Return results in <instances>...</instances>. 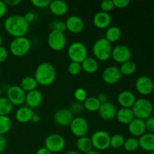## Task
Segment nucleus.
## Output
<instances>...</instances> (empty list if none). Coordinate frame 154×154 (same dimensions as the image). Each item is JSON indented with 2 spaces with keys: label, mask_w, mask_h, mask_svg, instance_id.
<instances>
[{
  "label": "nucleus",
  "mask_w": 154,
  "mask_h": 154,
  "mask_svg": "<svg viewBox=\"0 0 154 154\" xmlns=\"http://www.w3.org/2000/svg\"><path fill=\"white\" fill-rule=\"evenodd\" d=\"M4 29L8 34L15 38L23 37L28 32L29 24L21 15H11L4 21Z\"/></svg>",
  "instance_id": "1"
},
{
  "label": "nucleus",
  "mask_w": 154,
  "mask_h": 154,
  "mask_svg": "<svg viewBox=\"0 0 154 154\" xmlns=\"http://www.w3.org/2000/svg\"><path fill=\"white\" fill-rule=\"evenodd\" d=\"M35 79L38 84L48 87L54 84L57 78V72L51 63L44 62L37 66L35 72Z\"/></svg>",
  "instance_id": "2"
},
{
  "label": "nucleus",
  "mask_w": 154,
  "mask_h": 154,
  "mask_svg": "<svg viewBox=\"0 0 154 154\" xmlns=\"http://www.w3.org/2000/svg\"><path fill=\"white\" fill-rule=\"evenodd\" d=\"M135 118L145 120L150 117L153 113V105L149 99L145 98L136 99L132 107Z\"/></svg>",
  "instance_id": "3"
},
{
  "label": "nucleus",
  "mask_w": 154,
  "mask_h": 154,
  "mask_svg": "<svg viewBox=\"0 0 154 154\" xmlns=\"http://www.w3.org/2000/svg\"><path fill=\"white\" fill-rule=\"evenodd\" d=\"M112 46L108 41L105 38L98 39L93 46V54L96 60L105 62L111 57Z\"/></svg>",
  "instance_id": "4"
},
{
  "label": "nucleus",
  "mask_w": 154,
  "mask_h": 154,
  "mask_svg": "<svg viewBox=\"0 0 154 154\" xmlns=\"http://www.w3.org/2000/svg\"><path fill=\"white\" fill-rule=\"evenodd\" d=\"M31 48V42L28 38H15L11 41L9 46L11 53L16 57H22L26 55Z\"/></svg>",
  "instance_id": "5"
},
{
  "label": "nucleus",
  "mask_w": 154,
  "mask_h": 154,
  "mask_svg": "<svg viewBox=\"0 0 154 154\" xmlns=\"http://www.w3.org/2000/svg\"><path fill=\"white\" fill-rule=\"evenodd\" d=\"M67 54L71 62L81 64L87 57V47L80 42H75L69 45Z\"/></svg>",
  "instance_id": "6"
},
{
  "label": "nucleus",
  "mask_w": 154,
  "mask_h": 154,
  "mask_svg": "<svg viewBox=\"0 0 154 154\" xmlns=\"http://www.w3.org/2000/svg\"><path fill=\"white\" fill-rule=\"evenodd\" d=\"M66 146V141L63 135L57 133H53L48 135L45 141V147L51 153L61 152Z\"/></svg>",
  "instance_id": "7"
},
{
  "label": "nucleus",
  "mask_w": 154,
  "mask_h": 154,
  "mask_svg": "<svg viewBox=\"0 0 154 154\" xmlns=\"http://www.w3.org/2000/svg\"><path fill=\"white\" fill-rule=\"evenodd\" d=\"M47 42L49 48L53 51H63L66 45V37L64 32L51 30L48 35Z\"/></svg>",
  "instance_id": "8"
},
{
  "label": "nucleus",
  "mask_w": 154,
  "mask_h": 154,
  "mask_svg": "<svg viewBox=\"0 0 154 154\" xmlns=\"http://www.w3.org/2000/svg\"><path fill=\"white\" fill-rule=\"evenodd\" d=\"M90 139H91L93 147L97 150H105L111 147L110 146L111 136L106 131H96L92 135Z\"/></svg>",
  "instance_id": "9"
},
{
  "label": "nucleus",
  "mask_w": 154,
  "mask_h": 154,
  "mask_svg": "<svg viewBox=\"0 0 154 154\" xmlns=\"http://www.w3.org/2000/svg\"><path fill=\"white\" fill-rule=\"evenodd\" d=\"M69 126L72 133L78 138L86 136L89 131L88 122L82 117H74Z\"/></svg>",
  "instance_id": "10"
},
{
  "label": "nucleus",
  "mask_w": 154,
  "mask_h": 154,
  "mask_svg": "<svg viewBox=\"0 0 154 154\" xmlns=\"http://www.w3.org/2000/svg\"><path fill=\"white\" fill-rule=\"evenodd\" d=\"M26 94V92L20 86L14 85L8 89L6 97L12 105L19 106L25 102Z\"/></svg>",
  "instance_id": "11"
},
{
  "label": "nucleus",
  "mask_w": 154,
  "mask_h": 154,
  "mask_svg": "<svg viewBox=\"0 0 154 154\" xmlns=\"http://www.w3.org/2000/svg\"><path fill=\"white\" fill-rule=\"evenodd\" d=\"M111 57L116 63L123 64L130 60L132 57V52L126 45H119L112 49Z\"/></svg>",
  "instance_id": "12"
},
{
  "label": "nucleus",
  "mask_w": 154,
  "mask_h": 154,
  "mask_svg": "<svg viewBox=\"0 0 154 154\" xmlns=\"http://www.w3.org/2000/svg\"><path fill=\"white\" fill-rule=\"evenodd\" d=\"M135 89L141 95L148 96L154 90L153 81L145 75L140 76L135 81Z\"/></svg>",
  "instance_id": "13"
},
{
  "label": "nucleus",
  "mask_w": 154,
  "mask_h": 154,
  "mask_svg": "<svg viewBox=\"0 0 154 154\" xmlns=\"http://www.w3.org/2000/svg\"><path fill=\"white\" fill-rule=\"evenodd\" d=\"M122 75L118 67L115 66H109L105 68L102 72V80L108 85L115 84L121 79Z\"/></svg>",
  "instance_id": "14"
},
{
  "label": "nucleus",
  "mask_w": 154,
  "mask_h": 154,
  "mask_svg": "<svg viewBox=\"0 0 154 154\" xmlns=\"http://www.w3.org/2000/svg\"><path fill=\"white\" fill-rule=\"evenodd\" d=\"M73 118V114L68 108H60L54 114V120L55 123L62 127L69 126Z\"/></svg>",
  "instance_id": "15"
},
{
  "label": "nucleus",
  "mask_w": 154,
  "mask_h": 154,
  "mask_svg": "<svg viewBox=\"0 0 154 154\" xmlns=\"http://www.w3.org/2000/svg\"><path fill=\"white\" fill-rule=\"evenodd\" d=\"M66 29L74 34H78L84 30V22L83 19L77 15L69 17L66 22Z\"/></svg>",
  "instance_id": "16"
},
{
  "label": "nucleus",
  "mask_w": 154,
  "mask_h": 154,
  "mask_svg": "<svg viewBox=\"0 0 154 154\" xmlns=\"http://www.w3.org/2000/svg\"><path fill=\"white\" fill-rule=\"evenodd\" d=\"M117 111L116 107L114 104L110 102H106L103 104H101L98 110V114L102 120L109 121L116 117Z\"/></svg>",
  "instance_id": "17"
},
{
  "label": "nucleus",
  "mask_w": 154,
  "mask_h": 154,
  "mask_svg": "<svg viewBox=\"0 0 154 154\" xmlns=\"http://www.w3.org/2000/svg\"><path fill=\"white\" fill-rule=\"evenodd\" d=\"M95 26L100 29H107L111 23V17L108 13L103 11H99L94 15L93 19Z\"/></svg>",
  "instance_id": "18"
},
{
  "label": "nucleus",
  "mask_w": 154,
  "mask_h": 154,
  "mask_svg": "<svg viewBox=\"0 0 154 154\" xmlns=\"http://www.w3.org/2000/svg\"><path fill=\"white\" fill-rule=\"evenodd\" d=\"M43 101V96L39 90H35L33 91L29 92L26 94L25 103L27 107L32 108H36L41 105Z\"/></svg>",
  "instance_id": "19"
},
{
  "label": "nucleus",
  "mask_w": 154,
  "mask_h": 154,
  "mask_svg": "<svg viewBox=\"0 0 154 154\" xmlns=\"http://www.w3.org/2000/svg\"><path fill=\"white\" fill-rule=\"evenodd\" d=\"M117 100L121 108H132L136 99L133 93L129 90H123L119 93Z\"/></svg>",
  "instance_id": "20"
},
{
  "label": "nucleus",
  "mask_w": 154,
  "mask_h": 154,
  "mask_svg": "<svg viewBox=\"0 0 154 154\" xmlns=\"http://www.w3.org/2000/svg\"><path fill=\"white\" fill-rule=\"evenodd\" d=\"M128 130H129V133L132 136H134V138H135V137H141L146 132L144 120L135 118L128 125Z\"/></svg>",
  "instance_id": "21"
},
{
  "label": "nucleus",
  "mask_w": 154,
  "mask_h": 154,
  "mask_svg": "<svg viewBox=\"0 0 154 154\" xmlns=\"http://www.w3.org/2000/svg\"><path fill=\"white\" fill-rule=\"evenodd\" d=\"M50 11L55 16H63L68 11V5L63 0H54L51 1L49 5Z\"/></svg>",
  "instance_id": "22"
},
{
  "label": "nucleus",
  "mask_w": 154,
  "mask_h": 154,
  "mask_svg": "<svg viewBox=\"0 0 154 154\" xmlns=\"http://www.w3.org/2000/svg\"><path fill=\"white\" fill-rule=\"evenodd\" d=\"M139 147L142 150L147 152H152L154 150V133L147 132L139 137L138 139Z\"/></svg>",
  "instance_id": "23"
},
{
  "label": "nucleus",
  "mask_w": 154,
  "mask_h": 154,
  "mask_svg": "<svg viewBox=\"0 0 154 154\" xmlns=\"http://www.w3.org/2000/svg\"><path fill=\"white\" fill-rule=\"evenodd\" d=\"M34 114L32 109L29 107H20L15 113V118L17 121L20 123H26L32 120Z\"/></svg>",
  "instance_id": "24"
},
{
  "label": "nucleus",
  "mask_w": 154,
  "mask_h": 154,
  "mask_svg": "<svg viewBox=\"0 0 154 154\" xmlns=\"http://www.w3.org/2000/svg\"><path fill=\"white\" fill-rule=\"evenodd\" d=\"M116 117L120 123L124 125H129L135 119L132 109L125 108H121L117 111Z\"/></svg>",
  "instance_id": "25"
},
{
  "label": "nucleus",
  "mask_w": 154,
  "mask_h": 154,
  "mask_svg": "<svg viewBox=\"0 0 154 154\" xmlns=\"http://www.w3.org/2000/svg\"><path fill=\"white\" fill-rule=\"evenodd\" d=\"M81 68L87 74H93L99 69V63L94 57H87L81 63Z\"/></svg>",
  "instance_id": "26"
},
{
  "label": "nucleus",
  "mask_w": 154,
  "mask_h": 154,
  "mask_svg": "<svg viewBox=\"0 0 154 154\" xmlns=\"http://www.w3.org/2000/svg\"><path fill=\"white\" fill-rule=\"evenodd\" d=\"M77 148L83 153H88L93 150V144L90 138L87 136H83L78 138L76 142Z\"/></svg>",
  "instance_id": "27"
},
{
  "label": "nucleus",
  "mask_w": 154,
  "mask_h": 154,
  "mask_svg": "<svg viewBox=\"0 0 154 154\" xmlns=\"http://www.w3.org/2000/svg\"><path fill=\"white\" fill-rule=\"evenodd\" d=\"M120 37H121V30L119 27L113 26L107 29L105 38L111 44L117 42L120 38Z\"/></svg>",
  "instance_id": "28"
},
{
  "label": "nucleus",
  "mask_w": 154,
  "mask_h": 154,
  "mask_svg": "<svg viewBox=\"0 0 154 154\" xmlns=\"http://www.w3.org/2000/svg\"><path fill=\"white\" fill-rule=\"evenodd\" d=\"M38 83L34 77L26 76L23 78L20 81V87L23 89L25 92H31L36 90L38 87Z\"/></svg>",
  "instance_id": "29"
},
{
  "label": "nucleus",
  "mask_w": 154,
  "mask_h": 154,
  "mask_svg": "<svg viewBox=\"0 0 154 154\" xmlns=\"http://www.w3.org/2000/svg\"><path fill=\"white\" fill-rule=\"evenodd\" d=\"M101 103L99 102L97 98L95 96H89L86 99V100L83 102V106L87 111L90 112H95L98 111Z\"/></svg>",
  "instance_id": "30"
},
{
  "label": "nucleus",
  "mask_w": 154,
  "mask_h": 154,
  "mask_svg": "<svg viewBox=\"0 0 154 154\" xmlns=\"http://www.w3.org/2000/svg\"><path fill=\"white\" fill-rule=\"evenodd\" d=\"M119 69H120V73H121L122 75L129 76V75H133L135 72V71H136V65L134 62L129 60V61H127L121 64Z\"/></svg>",
  "instance_id": "31"
},
{
  "label": "nucleus",
  "mask_w": 154,
  "mask_h": 154,
  "mask_svg": "<svg viewBox=\"0 0 154 154\" xmlns=\"http://www.w3.org/2000/svg\"><path fill=\"white\" fill-rule=\"evenodd\" d=\"M14 105L7 97H0V116H8L13 110Z\"/></svg>",
  "instance_id": "32"
},
{
  "label": "nucleus",
  "mask_w": 154,
  "mask_h": 154,
  "mask_svg": "<svg viewBox=\"0 0 154 154\" xmlns=\"http://www.w3.org/2000/svg\"><path fill=\"white\" fill-rule=\"evenodd\" d=\"M12 122L8 116H0V135H4L11 129Z\"/></svg>",
  "instance_id": "33"
},
{
  "label": "nucleus",
  "mask_w": 154,
  "mask_h": 154,
  "mask_svg": "<svg viewBox=\"0 0 154 154\" xmlns=\"http://www.w3.org/2000/svg\"><path fill=\"white\" fill-rule=\"evenodd\" d=\"M123 147L125 150L128 152H134L138 150L139 147V143H138V139L136 138H129L125 140Z\"/></svg>",
  "instance_id": "34"
},
{
  "label": "nucleus",
  "mask_w": 154,
  "mask_h": 154,
  "mask_svg": "<svg viewBox=\"0 0 154 154\" xmlns=\"http://www.w3.org/2000/svg\"><path fill=\"white\" fill-rule=\"evenodd\" d=\"M125 142V138L120 134H115L113 136H111L110 146L114 149H118L123 147Z\"/></svg>",
  "instance_id": "35"
},
{
  "label": "nucleus",
  "mask_w": 154,
  "mask_h": 154,
  "mask_svg": "<svg viewBox=\"0 0 154 154\" xmlns=\"http://www.w3.org/2000/svg\"><path fill=\"white\" fill-rule=\"evenodd\" d=\"M82 68H81V64L75 62H71L68 66V72L71 75H78L81 73Z\"/></svg>",
  "instance_id": "36"
},
{
  "label": "nucleus",
  "mask_w": 154,
  "mask_h": 154,
  "mask_svg": "<svg viewBox=\"0 0 154 154\" xmlns=\"http://www.w3.org/2000/svg\"><path fill=\"white\" fill-rule=\"evenodd\" d=\"M74 97H75V100L77 102H79L81 103H82L87 98V92H86V90L84 88H81V87L77 88L75 90V93H74Z\"/></svg>",
  "instance_id": "37"
},
{
  "label": "nucleus",
  "mask_w": 154,
  "mask_h": 154,
  "mask_svg": "<svg viewBox=\"0 0 154 154\" xmlns=\"http://www.w3.org/2000/svg\"><path fill=\"white\" fill-rule=\"evenodd\" d=\"M51 30H57L61 32H65L66 30V23L61 20H54L51 23Z\"/></svg>",
  "instance_id": "38"
},
{
  "label": "nucleus",
  "mask_w": 154,
  "mask_h": 154,
  "mask_svg": "<svg viewBox=\"0 0 154 154\" xmlns=\"http://www.w3.org/2000/svg\"><path fill=\"white\" fill-rule=\"evenodd\" d=\"M100 8L102 9V11L103 12L108 13V12L111 11L114 8L113 0H104L101 2Z\"/></svg>",
  "instance_id": "39"
},
{
  "label": "nucleus",
  "mask_w": 154,
  "mask_h": 154,
  "mask_svg": "<svg viewBox=\"0 0 154 154\" xmlns=\"http://www.w3.org/2000/svg\"><path fill=\"white\" fill-rule=\"evenodd\" d=\"M83 108H84V106H83L82 103L75 101V102H73L71 104L69 110L74 115V114H78L81 113L82 111Z\"/></svg>",
  "instance_id": "40"
},
{
  "label": "nucleus",
  "mask_w": 154,
  "mask_h": 154,
  "mask_svg": "<svg viewBox=\"0 0 154 154\" xmlns=\"http://www.w3.org/2000/svg\"><path fill=\"white\" fill-rule=\"evenodd\" d=\"M51 2L50 0H32L31 2L33 6L38 8H45L49 7Z\"/></svg>",
  "instance_id": "41"
},
{
  "label": "nucleus",
  "mask_w": 154,
  "mask_h": 154,
  "mask_svg": "<svg viewBox=\"0 0 154 154\" xmlns=\"http://www.w3.org/2000/svg\"><path fill=\"white\" fill-rule=\"evenodd\" d=\"M146 130L150 133H154V117H150L144 120Z\"/></svg>",
  "instance_id": "42"
},
{
  "label": "nucleus",
  "mask_w": 154,
  "mask_h": 154,
  "mask_svg": "<svg viewBox=\"0 0 154 154\" xmlns=\"http://www.w3.org/2000/svg\"><path fill=\"white\" fill-rule=\"evenodd\" d=\"M114 8H117L119 9L126 8L129 5L130 2L129 0H113Z\"/></svg>",
  "instance_id": "43"
},
{
  "label": "nucleus",
  "mask_w": 154,
  "mask_h": 154,
  "mask_svg": "<svg viewBox=\"0 0 154 154\" xmlns=\"http://www.w3.org/2000/svg\"><path fill=\"white\" fill-rule=\"evenodd\" d=\"M8 58V51L3 46H0V63L6 61Z\"/></svg>",
  "instance_id": "44"
},
{
  "label": "nucleus",
  "mask_w": 154,
  "mask_h": 154,
  "mask_svg": "<svg viewBox=\"0 0 154 154\" xmlns=\"http://www.w3.org/2000/svg\"><path fill=\"white\" fill-rule=\"evenodd\" d=\"M6 147H7V140L4 135H0V154L5 150Z\"/></svg>",
  "instance_id": "45"
},
{
  "label": "nucleus",
  "mask_w": 154,
  "mask_h": 154,
  "mask_svg": "<svg viewBox=\"0 0 154 154\" xmlns=\"http://www.w3.org/2000/svg\"><path fill=\"white\" fill-rule=\"evenodd\" d=\"M23 17L24 19H25V20L28 23H29L34 21L35 18V14L33 13V12H27V13L25 14Z\"/></svg>",
  "instance_id": "46"
},
{
  "label": "nucleus",
  "mask_w": 154,
  "mask_h": 154,
  "mask_svg": "<svg viewBox=\"0 0 154 154\" xmlns=\"http://www.w3.org/2000/svg\"><path fill=\"white\" fill-rule=\"evenodd\" d=\"M6 12H7V5L4 1L0 0V18L3 17L6 14Z\"/></svg>",
  "instance_id": "47"
},
{
  "label": "nucleus",
  "mask_w": 154,
  "mask_h": 154,
  "mask_svg": "<svg viewBox=\"0 0 154 154\" xmlns=\"http://www.w3.org/2000/svg\"><path fill=\"white\" fill-rule=\"evenodd\" d=\"M4 2L8 6H11V7H15L17 6L21 3L20 0H5Z\"/></svg>",
  "instance_id": "48"
},
{
  "label": "nucleus",
  "mask_w": 154,
  "mask_h": 154,
  "mask_svg": "<svg viewBox=\"0 0 154 154\" xmlns=\"http://www.w3.org/2000/svg\"><path fill=\"white\" fill-rule=\"evenodd\" d=\"M96 98H97V99L99 100V102H100L101 104H103L105 103V102H108V96H107L105 93H99Z\"/></svg>",
  "instance_id": "49"
},
{
  "label": "nucleus",
  "mask_w": 154,
  "mask_h": 154,
  "mask_svg": "<svg viewBox=\"0 0 154 154\" xmlns=\"http://www.w3.org/2000/svg\"><path fill=\"white\" fill-rule=\"evenodd\" d=\"M35 154H51V152L48 150L45 147H42L39 148L38 150L36 151Z\"/></svg>",
  "instance_id": "50"
},
{
  "label": "nucleus",
  "mask_w": 154,
  "mask_h": 154,
  "mask_svg": "<svg viewBox=\"0 0 154 154\" xmlns=\"http://www.w3.org/2000/svg\"><path fill=\"white\" fill-rule=\"evenodd\" d=\"M39 120H40V116L37 114H34L32 116V122L33 123H38Z\"/></svg>",
  "instance_id": "51"
},
{
  "label": "nucleus",
  "mask_w": 154,
  "mask_h": 154,
  "mask_svg": "<svg viewBox=\"0 0 154 154\" xmlns=\"http://www.w3.org/2000/svg\"><path fill=\"white\" fill-rule=\"evenodd\" d=\"M84 154H100V153H99L98 151H96V150H92L91 151L88 152V153H84Z\"/></svg>",
  "instance_id": "52"
},
{
  "label": "nucleus",
  "mask_w": 154,
  "mask_h": 154,
  "mask_svg": "<svg viewBox=\"0 0 154 154\" xmlns=\"http://www.w3.org/2000/svg\"><path fill=\"white\" fill-rule=\"evenodd\" d=\"M65 154H80L77 151H74V150H71V151H69L67 152V153H66Z\"/></svg>",
  "instance_id": "53"
},
{
  "label": "nucleus",
  "mask_w": 154,
  "mask_h": 154,
  "mask_svg": "<svg viewBox=\"0 0 154 154\" xmlns=\"http://www.w3.org/2000/svg\"><path fill=\"white\" fill-rule=\"evenodd\" d=\"M2 37L1 34H0V46H2Z\"/></svg>",
  "instance_id": "54"
},
{
  "label": "nucleus",
  "mask_w": 154,
  "mask_h": 154,
  "mask_svg": "<svg viewBox=\"0 0 154 154\" xmlns=\"http://www.w3.org/2000/svg\"><path fill=\"white\" fill-rule=\"evenodd\" d=\"M1 94H2V90H1V88H0V97H1Z\"/></svg>",
  "instance_id": "55"
},
{
  "label": "nucleus",
  "mask_w": 154,
  "mask_h": 154,
  "mask_svg": "<svg viewBox=\"0 0 154 154\" xmlns=\"http://www.w3.org/2000/svg\"><path fill=\"white\" fill-rule=\"evenodd\" d=\"M150 154H154V150H153V151L150 152Z\"/></svg>",
  "instance_id": "56"
},
{
  "label": "nucleus",
  "mask_w": 154,
  "mask_h": 154,
  "mask_svg": "<svg viewBox=\"0 0 154 154\" xmlns=\"http://www.w3.org/2000/svg\"><path fill=\"white\" fill-rule=\"evenodd\" d=\"M0 78H1V72H0Z\"/></svg>",
  "instance_id": "57"
}]
</instances>
